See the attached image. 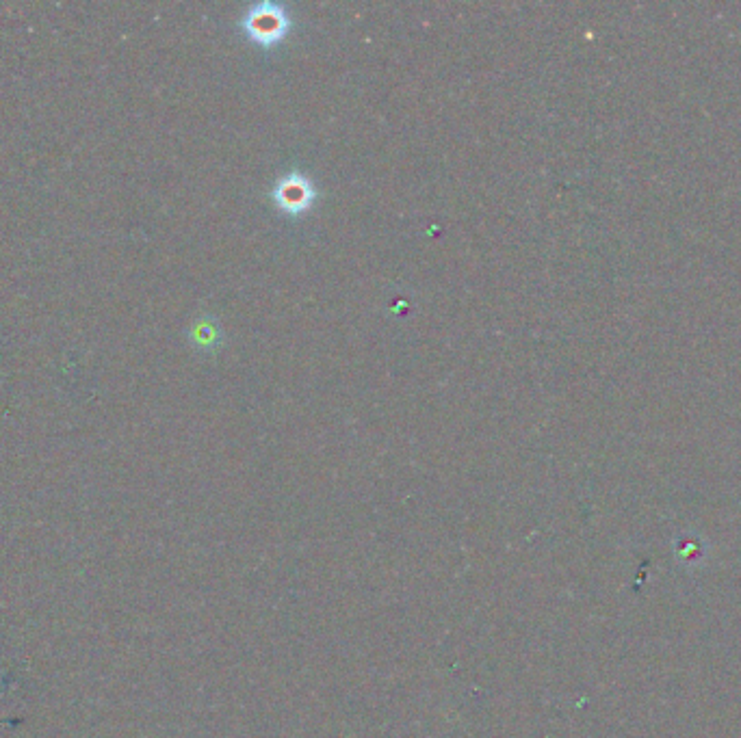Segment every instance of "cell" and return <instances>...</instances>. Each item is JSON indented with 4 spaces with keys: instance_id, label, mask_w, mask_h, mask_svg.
Returning <instances> with one entry per match:
<instances>
[{
    "instance_id": "3",
    "label": "cell",
    "mask_w": 741,
    "mask_h": 738,
    "mask_svg": "<svg viewBox=\"0 0 741 738\" xmlns=\"http://www.w3.org/2000/svg\"><path fill=\"white\" fill-rule=\"evenodd\" d=\"M189 340L195 349H206V351H215L221 340H224V332L217 323L215 316L206 314L202 319L195 321L189 329Z\"/></svg>"
},
{
    "instance_id": "1",
    "label": "cell",
    "mask_w": 741,
    "mask_h": 738,
    "mask_svg": "<svg viewBox=\"0 0 741 738\" xmlns=\"http://www.w3.org/2000/svg\"><path fill=\"white\" fill-rule=\"evenodd\" d=\"M291 13L276 3H258L241 18V29L260 48H276L291 31Z\"/></svg>"
},
{
    "instance_id": "2",
    "label": "cell",
    "mask_w": 741,
    "mask_h": 738,
    "mask_svg": "<svg viewBox=\"0 0 741 738\" xmlns=\"http://www.w3.org/2000/svg\"><path fill=\"white\" fill-rule=\"evenodd\" d=\"M271 197L284 215L302 217L317 202V187L308 176L299 174V171H289L278 178Z\"/></svg>"
}]
</instances>
